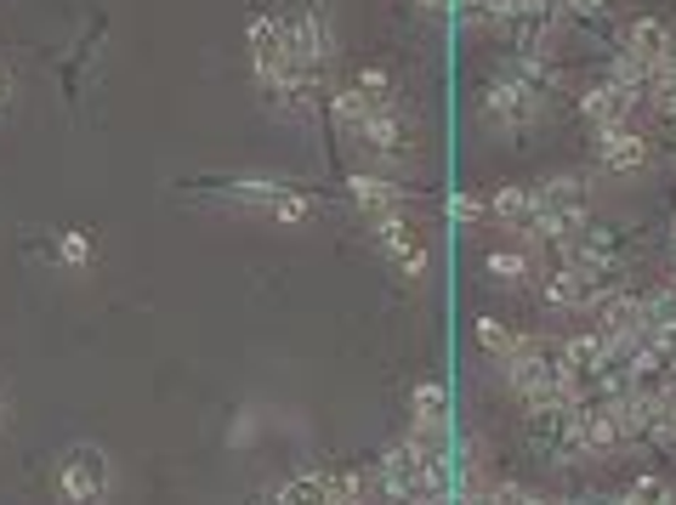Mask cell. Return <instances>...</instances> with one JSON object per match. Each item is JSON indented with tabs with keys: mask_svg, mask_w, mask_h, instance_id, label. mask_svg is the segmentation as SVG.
I'll return each instance as SVG.
<instances>
[{
	"mask_svg": "<svg viewBox=\"0 0 676 505\" xmlns=\"http://www.w3.org/2000/svg\"><path fill=\"white\" fill-rule=\"evenodd\" d=\"M376 245L387 250V261L398 267L403 279H421L426 273V245H421V233L403 222V216H381L376 222Z\"/></svg>",
	"mask_w": 676,
	"mask_h": 505,
	"instance_id": "obj_3",
	"label": "cell"
},
{
	"mask_svg": "<svg viewBox=\"0 0 676 505\" xmlns=\"http://www.w3.org/2000/svg\"><path fill=\"white\" fill-rule=\"evenodd\" d=\"M364 494V483L353 478V471H335V478H330V505H353Z\"/></svg>",
	"mask_w": 676,
	"mask_h": 505,
	"instance_id": "obj_22",
	"label": "cell"
},
{
	"mask_svg": "<svg viewBox=\"0 0 676 505\" xmlns=\"http://www.w3.org/2000/svg\"><path fill=\"white\" fill-rule=\"evenodd\" d=\"M444 483H450V465L432 449H421L415 437L381 454V494L392 505H432V500H444Z\"/></svg>",
	"mask_w": 676,
	"mask_h": 505,
	"instance_id": "obj_1",
	"label": "cell"
},
{
	"mask_svg": "<svg viewBox=\"0 0 676 505\" xmlns=\"http://www.w3.org/2000/svg\"><path fill=\"white\" fill-rule=\"evenodd\" d=\"M353 91L364 97V103H369V109H392V103H398V80H392L387 69H364Z\"/></svg>",
	"mask_w": 676,
	"mask_h": 505,
	"instance_id": "obj_15",
	"label": "cell"
},
{
	"mask_svg": "<svg viewBox=\"0 0 676 505\" xmlns=\"http://www.w3.org/2000/svg\"><path fill=\"white\" fill-rule=\"evenodd\" d=\"M625 505H676V500H671V489H665V483H654V478H636V483L625 489Z\"/></svg>",
	"mask_w": 676,
	"mask_h": 505,
	"instance_id": "obj_20",
	"label": "cell"
},
{
	"mask_svg": "<svg viewBox=\"0 0 676 505\" xmlns=\"http://www.w3.org/2000/svg\"><path fill=\"white\" fill-rule=\"evenodd\" d=\"M313 211H319V205H313L308 193H296V188H285V193L274 199V216H279V222H308Z\"/></svg>",
	"mask_w": 676,
	"mask_h": 505,
	"instance_id": "obj_18",
	"label": "cell"
},
{
	"mask_svg": "<svg viewBox=\"0 0 676 505\" xmlns=\"http://www.w3.org/2000/svg\"><path fill=\"white\" fill-rule=\"evenodd\" d=\"M484 114L489 120H506V125H523L534 114V86L529 80H495L484 91Z\"/></svg>",
	"mask_w": 676,
	"mask_h": 505,
	"instance_id": "obj_6",
	"label": "cell"
},
{
	"mask_svg": "<svg viewBox=\"0 0 676 505\" xmlns=\"http://www.w3.org/2000/svg\"><path fill=\"white\" fill-rule=\"evenodd\" d=\"M7 97H12V75H7V63H0V109H7Z\"/></svg>",
	"mask_w": 676,
	"mask_h": 505,
	"instance_id": "obj_24",
	"label": "cell"
},
{
	"mask_svg": "<svg viewBox=\"0 0 676 505\" xmlns=\"http://www.w3.org/2000/svg\"><path fill=\"white\" fill-rule=\"evenodd\" d=\"M57 261L86 267L91 261V239H86V233H63V239H57Z\"/></svg>",
	"mask_w": 676,
	"mask_h": 505,
	"instance_id": "obj_21",
	"label": "cell"
},
{
	"mask_svg": "<svg viewBox=\"0 0 676 505\" xmlns=\"http://www.w3.org/2000/svg\"><path fill=\"white\" fill-rule=\"evenodd\" d=\"M597 154H602L608 171H642V165H649V143H642L636 131H625V125L597 131Z\"/></svg>",
	"mask_w": 676,
	"mask_h": 505,
	"instance_id": "obj_7",
	"label": "cell"
},
{
	"mask_svg": "<svg viewBox=\"0 0 676 505\" xmlns=\"http://www.w3.org/2000/svg\"><path fill=\"white\" fill-rule=\"evenodd\" d=\"M421 7H426V12H437V7H444V0H421Z\"/></svg>",
	"mask_w": 676,
	"mask_h": 505,
	"instance_id": "obj_25",
	"label": "cell"
},
{
	"mask_svg": "<svg viewBox=\"0 0 676 505\" xmlns=\"http://www.w3.org/2000/svg\"><path fill=\"white\" fill-rule=\"evenodd\" d=\"M358 143L369 154H381V159H398V154H410V120H403V109H369V120L358 125Z\"/></svg>",
	"mask_w": 676,
	"mask_h": 505,
	"instance_id": "obj_4",
	"label": "cell"
},
{
	"mask_svg": "<svg viewBox=\"0 0 676 505\" xmlns=\"http://www.w3.org/2000/svg\"><path fill=\"white\" fill-rule=\"evenodd\" d=\"M57 500L63 505H103L109 500V454L91 444H75L57 465Z\"/></svg>",
	"mask_w": 676,
	"mask_h": 505,
	"instance_id": "obj_2",
	"label": "cell"
},
{
	"mask_svg": "<svg viewBox=\"0 0 676 505\" xmlns=\"http://www.w3.org/2000/svg\"><path fill=\"white\" fill-rule=\"evenodd\" d=\"M540 211H568V216H586V182L580 177H552L546 188L534 193Z\"/></svg>",
	"mask_w": 676,
	"mask_h": 505,
	"instance_id": "obj_12",
	"label": "cell"
},
{
	"mask_svg": "<svg viewBox=\"0 0 676 505\" xmlns=\"http://www.w3.org/2000/svg\"><path fill=\"white\" fill-rule=\"evenodd\" d=\"M410 415H415V444L432 449L437 437L450 431V392L437 386V381H421V386L410 392Z\"/></svg>",
	"mask_w": 676,
	"mask_h": 505,
	"instance_id": "obj_5",
	"label": "cell"
},
{
	"mask_svg": "<svg viewBox=\"0 0 676 505\" xmlns=\"http://www.w3.org/2000/svg\"><path fill=\"white\" fill-rule=\"evenodd\" d=\"M489 273H495L500 284H518V279H529V256H523V250H495V256H489Z\"/></svg>",
	"mask_w": 676,
	"mask_h": 505,
	"instance_id": "obj_17",
	"label": "cell"
},
{
	"mask_svg": "<svg viewBox=\"0 0 676 505\" xmlns=\"http://www.w3.org/2000/svg\"><path fill=\"white\" fill-rule=\"evenodd\" d=\"M285 46H290V63H296V69H313V63L330 57V35H324L319 18H296V23L285 29Z\"/></svg>",
	"mask_w": 676,
	"mask_h": 505,
	"instance_id": "obj_9",
	"label": "cell"
},
{
	"mask_svg": "<svg viewBox=\"0 0 676 505\" xmlns=\"http://www.w3.org/2000/svg\"><path fill=\"white\" fill-rule=\"evenodd\" d=\"M450 211H455V222H484V199L478 193H455Z\"/></svg>",
	"mask_w": 676,
	"mask_h": 505,
	"instance_id": "obj_23",
	"label": "cell"
},
{
	"mask_svg": "<svg viewBox=\"0 0 676 505\" xmlns=\"http://www.w3.org/2000/svg\"><path fill=\"white\" fill-rule=\"evenodd\" d=\"M335 120H342L347 131H358V125L369 120V103H364L358 91H335Z\"/></svg>",
	"mask_w": 676,
	"mask_h": 505,
	"instance_id": "obj_19",
	"label": "cell"
},
{
	"mask_svg": "<svg viewBox=\"0 0 676 505\" xmlns=\"http://www.w3.org/2000/svg\"><path fill=\"white\" fill-rule=\"evenodd\" d=\"M279 505H330V478L324 471H301V478L285 483Z\"/></svg>",
	"mask_w": 676,
	"mask_h": 505,
	"instance_id": "obj_14",
	"label": "cell"
},
{
	"mask_svg": "<svg viewBox=\"0 0 676 505\" xmlns=\"http://www.w3.org/2000/svg\"><path fill=\"white\" fill-rule=\"evenodd\" d=\"M665 52H671V35H665L660 18H636V23L625 29V57H636V63H649V69H654Z\"/></svg>",
	"mask_w": 676,
	"mask_h": 505,
	"instance_id": "obj_11",
	"label": "cell"
},
{
	"mask_svg": "<svg viewBox=\"0 0 676 505\" xmlns=\"http://www.w3.org/2000/svg\"><path fill=\"white\" fill-rule=\"evenodd\" d=\"M347 193H353V205H358V211H369L376 222H381V216H403V211H398V205H403V193H398L392 182H381V177H353V182H347Z\"/></svg>",
	"mask_w": 676,
	"mask_h": 505,
	"instance_id": "obj_10",
	"label": "cell"
},
{
	"mask_svg": "<svg viewBox=\"0 0 676 505\" xmlns=\"http://www.w3.org/2000/svg\"><path fill=\"white\" fill-rule=\"evenodd\" d=\"M540 295H546V307H557V313H568V307H597V301H602V290H591L580 273H574V267H557V273L546 279V284H540Z\"/></svg>",
	"mask_w": 676,
	"mask_h": 505,
	"instance_id": "obj_8",
	"label": "cell"
},
{
	"mask_svg": "<svg viewBox=\"0 0 676 505\" xmlns=\"http://www.w3.org/2000/svg\"><path fill=\"white\" fill-rule=\"evenodd\" d=\"M489 211H495L506 227H529V222H534V193H529V188H500V193L489 199Z\"/></svg>",
	"mask_w": 676,
	"mask_h": 505,
	"instance_id": "obj_13",
	"label": "cell"
},
{
	"mask_svg": "<svg viewBox=\"0 0 676 505\" xmlns=\"http://www.w3.org/2000/svg\"><path fill=\"white\" fill-rule=\"evenodd\" d=\"M478 347L495 352V358H512V352H518V335L506 329L500 318H478Z\"/></svg>",
	"mask_w": 676,
	"mask_h": 505,
	"instance_id": "obj_16",
	"label": "cell"
}]
</instances>
